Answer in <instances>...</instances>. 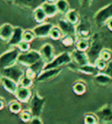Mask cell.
I'll return each instance as SVG.
<instances>
[{
  "mask_svg": "<svg viewBox=\"0 0 112 124\" xmlns=\"http://www.w3.org/2000/svg\"><path fill=\"white\" fill-rule=\"evenodd\" d=\"M94 80L100 86H108L112 83V78L108 76L104 73H99L96 76H94Z\"/></svg>",
  "mask_w": 112,
  "mask_h": 124,
  "instance_id": "23",
  "label": "cell"
},
{
  "mask_svg": "<svg viewBox=\"0 0 112 124\" xmlns=\"http://www.w3.org/2000/svg\"><path fill=\"white\" fill-rule=\"evenodd\" d=\"M45 0H13L12 4L23 9L35 10L44 3Z\"/></svg>",
  "mask_w": 112,
  "mask_h": 124,
  "instance_id": "13",
  "label": "cell"
},
{
  "mask_svg": "<svg viewBox=\"0 0 112 124\" xmlns=\"http://www.w3.org/2000/svg\"><path fill=\"white\" fill-rule=\"evenodd\" d=\"M86 90H87V86H86V84L83 81L79 80V81L74 82V85H73V91L77 95L84 94L86 93Z\"/></svg>",
  "mask_w": 112,
  "mask_h": 124,
  "instance_id": "27",
  "label": "cell"
},
{
  "mask_svg": "<svg viewBox=\"0 0 112 124\" xmlns=\"http://www.w3.org/2000/svg\"><path fill=\"white\" fill-rule=\"evenodd\" d=\"M103 73H105V74H107L108 76H110V78H112V60L108 62L106 69L104 70Z\"/></svg>",
  "mask_w": 112,
  "mask_h": 124,
  "instance_id": "39",
  "label": "cell"
},
{
  "mask_svg": "<svg viewBox=\"0 0 112 124\" xmlns=\"http://www.w3.org/2000/svg\"><path fill=\"white\" fill-rule=\"evenodd\" d=\"M75 47L78 51L87 53L90 47V39H77L75 42Z\"/></svg>",
  "mask_w": 112,
  "mask_h": 124,
  "instance_id": "26",
  "label": "cell"
},
{
  "mask_svg": "<svg viewBox=\"0 0 112 124\" xmlns=\"http://www.w3.org/2000/svg\"><path fill=\"white\" fill-rule=\"evenodd\" d=\"M35 38H36L35 34H34L32 30H25V31H24V34H23V41L31 43L33 41Z\"/></svg>",
  "mask_w": 112,
  "mask_h": 124,
  "instance_id": "33",
  "label": "cell"
},
{
  "mask_svg": "<svg viewBox=\"0 0 112 124\" xmlns=\"http://www.w3.org/2000/svg\"><path fill=\"white\" fill-rule=\"evenodd\" d=\"M106 26H107V28L110 30V31H112V18H110L109 21H108L107 23H106V24H105Z\"/></svg>",
  "mask_w": 112,
  "mask_h": 124,
  "instance_id": "42",
  "label": "cell"
},
{
  "mask_svg": "<svg viewBox=\"0 0 112 124\" xmlns=\"http://www.w3.org/2000/svg\"><path fill=\"white\" fill-rule=\"evenodd\" d=\"M32 94L33 93L32 92L31 88H25V87H22V86H18V90L14 95L19 102L26 103V102L31 101Z\"/></svg>",
  "mask_w": 112,
  "mask_h": 124,
  "instance_id": "14",
  "label": "cell"
},
{
  "mask_svg": "<svg viewBox=\"0 0 112 124\" xmlns=\"http://www.w3.org/2000/svg\"><path fill=\"white\" fill-rule=\"evenodd\" d=\"M93 0H79V4L82 8H88L91 6Z\"/></svg>",
  "mask_w": 112,
  "mask_h": 124,
  "instance_id": "40",
  "label": "cell"
},
{
  "mask_svg": "<svg viewBox=\"0 0 112 124\" xmlns=\"http://www.w3.org/2000/svg\"><path fill=\"white\" fill-rule=\"evenodd\" d=\"M57 26L61 29V31L63 33V36L70 35L76 37V26L68 22L65 18H60L58 20Z\"/></svg>",
  "mask_w": 112,
  "mask_h": 124,
  "instance_id": "12",
  "label": "cell"
},
{
  "mask_svg": "<svg viewBox=\"0 0 112 124\" xmlns=\"http://www.w3.org/2000/svg\"><path fill=\"white\" fill-rule=\"evenodd\" d=\"M84 123L85 124H98L99 120L95 114H87L84 116Z\"/></svg>",
  "mask_w": 112,
  "mask_h": 124,
  "instance_id": "32",
  "label": "cell"
},
{
  "mask_svg": "<svg viewBox=\"0 0 112 124\" xmlns=\"http://www.w3.org/2000/svg\"><path fill=\"white\" fill-rule=\"evenodd\" d=\"M5 1H8V2H11V3L13 2V0H5Z\"/></svg>",
  "mask_w": 112,
  "mask_h": 124,
  "instance_id": "45",
  "label": "cell"
},
{
  "mask_svg": "<svg viewBox=\"0 0 112 124\" xmlns=\"http://www.w3.org/2000/svg\"><path fill=\"white\" fill-rule=\"evenodd\" d=\"M76 38L77 39H88L91 38V31L90 28L85 23L80 22L78 25H76Z\"/></svg>",
  "mask_w": 112,
  "mask_h": 124,
  "instance_id": "19",
  "label": "cell"
},
{
  "mask_svg": "<svg viewBox=\"0 0 112 124\" xmlns=\"http://www.w3.org/2000/svg\"><path fill=\"white\" fill-rule=\"evenodd\" d=\"M103 48L104 47H103V45L100 40V39H98L97 37H95V35L93 36L92 39H90V47L88 49V51L87 52L90 64H94L96 62V60L100 56V53H101L102 50Z\"/></svg>",
  "mask_w": 112,
  "mask_h": 124,
  "instance_id": "6",
  "label": "cell"
},
{
  "mask_svg": "<svg viewBox=\"0 0 112 124\" xmlns=\"http://www.w3.org/2000/svg\"><path fill=\"white\" fill-rule=\"evenodd\" d=\"M65 18L68 21L69 23H71L74 25H78L79 23L81 22V17L79 12L74 9H70L67 11V13L65 15Z\"/></svg>",
  "mask_w": 112,
  "mask_h": 124,
  "instance_id": "21",
  "label": "cell"
},
{
  "mask_svg": "<svg viewBox=\"0 0 112 124\" xmlns=\"http://www.w3.org/2000/svg\"><path fill=\"white\" fill-rule=\"evenodd\" d=\"M18 115H19V118H20L21 121L24 122H27V123L33 117L32 112L30 111V109H24Z\"/></svg>",
  "mask_w": 112,
  "mask_h": 124,
  "instance_id": "31",
  "label": "cell"
},
{
  "mask_svg": "<svg viewBox=\"0 0 112 124\" xmlns=\"http://www.w3.org/2000/svg\"><path fill=\"white\" fill-rule=\"evenodd\" d=\"M107 64H108V62L105 61V60H102L101 58H98V59L96 60V62L94 63V65L96 66V67L99 72L100 71L104 72V70L106 69V67H107Z\"/></svg>",
  "mask_w": 112,
  "mask_h": 124,
  "instance_id": "36",
  "label": "cell"
},
{
  "mask_svg": "<svg viewBox=\"0 0 112 124\" xmlns=\"http://www.w3.org/2000/svg\"><path fill=\"white\" fill-rule=\"evenodd\" d=\"M32 17H33L34 21L36 23H38L39 24L45 23L46 19L47 18L45 11H43V9L41 7H38V8H36L34 10L33 12H32Z\"/></svg>",
  "mask_w": 112,
  "mask_h": 124,
  "instance_id": "24",
  "label": "cell"
},
{
  "mask_svg": "<svg viewBox=\"0 0 112 124\" xmlns=\"http://www.w3.org/2000/svg\"><path fill=\"white\" fill-rule=\"evenodd\" d=\"M61 68H54V69H47V70H42L38 75L36 80L40 82H44L47 80H52L55 78L56 76L59 75V73H61Z\"/></svg>",
  "mask_w": 112,
  "mask_h": 124,
  "instance_id": "16",
  "label": "cell"
},
{
  "mask_svg": "<svg viewBox=\"0 0 112 124\" xmlns=\"http://www.w3.org/2000/svg\"><path fill=\"white\" fill-rule=\"evenodd\" d=\"M8 109L10 112L13 114H19L22 111V106H21V102H19L18 100L11 101L8 104Z\"/></svg>",
  "mask_w": 112,
  "mask_h": 124,
  "instance_id": "28",
  "label": "cell"
},
{
  "mask_svg": "<svg viewBox=\"0 0 112 124\" xmlns=\"http://www.w3.org/2000/svg\"><path fill=\"white\" fill-rule=\"evenodd\" d=\"M76 40H77V38L74 37V36L66 35V36H63L62 39H61V41L63 46H65L66 47H69V46H72L73 45H75Z\"/></svg>",
  "mask_w": 112,
  "mask_h": 124,
  "instance_id": "30",
  "label": "cell"
},
{
  "mask_svg": "<svg viewBox=\"0 0 112 124\" xmlns=\"http://www.w3.org/2000/svg\"><path fill=\"white\" fill-rule=\"evenodd\" d=\"M17 48L18 49V51L20 52V53H27V52H29L30 50H31V45L28 42L22 41V42L17 46Z\"/></svg>",
  "mask_w": 112,
  "mask_h": 124,
  "instance_id": "37",
  "label": "cell"
},
{
  "mask_svg": "<svg viewBox=\"0 0 112 124\" xmlns=\"http://www.w3.org/2000/svg\"><path fill=\"white\" fill-rule=\"evenodd\" d=\"M63 37L62 31H61V29L59 28L58 26L54 25L53 28H52L51 31H50L49 34V38L53 40H60Z\"/></svg>",
  "mask_w": 112,
  "mask_h": 124,
  "instance_id": "29",
  "label": "cell"
},
{
  "mask_svg": "<svg viewBox=\"0 0 112 124\" xmlns=\"http://www.w3.org/2000/svg\"><path fill=\"white\" fill-rule=\"evenodd\" d=\"M19 54L20 52L17 47L10 48L9 50L3 53L0 55V70H4L17 64Z\"/></svg>",
  "mask_w": 112,
  "mask_h": 124,
  "instance_id": "1",
  "label": "cell"
},
{
  "mask_svg": "<svg viewBox=\"0 0 112 124\" xmlns=\"http://www.w3.org/2000/svg\"><path fill=\"white\" fill-rule=\"evenodd\" d=\"M28 124H43L40 117H32V119L28 122Z\"/></svg>",
  "mask_w": 112,
  "mask_h": 124,
  "instance_id": "41",
  "label": "cell"
},
{
  "mask_svg": "<svg viewBox=\"0 0 112 124\" xmlns=\"http://www.w3.org/2000/svg\"><path fill=\"white\" fill-rule=\"evenodd\" d=\"M70 63H72L71 53H68V52H63V53L58 54V55H56L55 58L51 62L46 64L43 70L61 68L63 66H68Z\"/></svg>",
  "mask_w": 112,
  "mask_h": 124,
  "instance_id": "3",
  "label": "cell"
},
{
  "mask_svg": "<svg viewBox=\"0 0 112 124\" xmlns=\"http://www.w3.org/2000/svg\"><path fill=\"white\" fill-rule=\"evenodd\" d=\"M46 1H47V2H50V3H55L57 0H46Z\"/></svg>",
  "mask_w": 112,
  "mask_h": 124,
  "instance_id": "44",
  "label": "cell"
},
{
  "mask_svg": "<svg viewBox=\"0 0 112 124\" xmlns=\"http://www.w3.org/2000/svg\"><path fill=\"white\" fill-rule=\"evenodd\" d=\"M54 4H55L56 8L58 10V13H61L64 16L70 10L69 3L67 0H57Z\"/></svg>",
  "mask_w": 112,
  "mask_h": 124,
  "instance_id": "25",
  "label": "cell"
},
{
  "mask_svg": "<svg viewBox=\"0 0 112 124\" xmlns=\"http://www.w3.org/2000/svg\"><path fill=\"white\" fill-rule=\"evenodd\" d=\"M39 52L41 56V60L45 62V64L51 62L56 56L53 45L49 44V43H46L43 45L40 49L39 50Z\"/></svg>",
  "mask_w": 112,
  "mask_h": 124,
  "instance_id": "9",
  "label": "cell"
},
{
  "mask_svg": "<svg viewBox=\"0 0 112 124\" xmlns=\"http://www.w3.org/2000/svg\"><path fill=\"white\" fill-rule=\"evenodd\" d=\"M103 124H112V107L110 105H104L95 113Z\"/></svg>",
  "mask_w": 112,
  "mask_h": 124,
  "instance_id": "8",
  "label": "cell"
},
{
  "mask_svg": "<svg viewBox=\"0 0 112 124\" xmlns=\"http://www.w3.org/2000/svg\"><path fill=\"white\" fill-rule=\"evenodd\" d=\"M23 34H24V30L21 27L14 26L13 34L11 36L10 41L7 43V45L11 48L17 47L23 41Z\"/></svg>",
  "mask_w": 112,
  "mask_h": 124,
  "instance_id": "15",
  "label": "cell"
},
{
  "mask_svg": "<svg viewBox=\"0 0 112 124\" xmlns=\"http://www.w3.org/2000/svg\"><path fill=\"white\" fill-rule=\"evenodd\" d=\"M44 104H45V99L41 97L37 92H35L30 101V111L32 112L33 117H40Z\"/></svg>",
  "mask_w": 112,
  "mask_h": 124,
  "instance_id": "7",
  "label": "cell"
},
{
  "mask_svg": "<svg viewBox=\"0 0 112 124\" xmlns=\"http://www.w3.org/2000/svg\"><path fill=\"white\" fill-rule=\"evenodd\" d=\"M22 66L17 63V64L11 66V67L5 68L4 70H1V73L2 76H5L11 79V80H14L17 82L18 84H19L21 79L25 76V70L22 68Z\"/></svg>",
  "mask_w": 112,
  "mask_h": 124,
  "instance_id": "5",
  "label": "cell"
},
{
  "mask_svg": "<svg viewBox=\"0 0 112 124\" xmlns=\"http://www.w3.org/2000/svg\"><path fill=\"white\" fill-rule=\"evenodd\" d=\"M99 58H101L102 60H105V61L109 62L112 60V52L111 50L108 48H103L102 50L101 53H100V56Z\"/></svg>",
  "mask_w": 112,
  "mask_h": 124,
  "instance_id": "34",
  "label": "cell"
},
{
  "mask_svg": "<svg viewBox=\"0 0 112 124\" xmlns=\"http://www.w3.org/2000/svg\"><path fill=\"white\" fill-rule=\"evenodd\" d=\"M14 26L12 24L5 23L0 26V39L4 42L8 43L13 34Z\"/></svg>",
  "mask_w": 112,
  "mask_h": 124,
  "instance_id": "17",
  "label": "cell"
},
{
  "mask_svg": "<svg viewBox=\"0 0 112 124\" xmlns=\"http://www.w3.org/2000/svg\"><path fill=\"white\" fill-rule=\"evenodd\" d=\"M5 107V101L4 100V98L0 97V110L4 109V108Z\"/></svg>",
  "mask_w": 112,
  "mask_h": 124,
  "instance_id": "43",
  "label": "cell"
},
{
  "mask_svg": "<svg viewBox=\"0 0 112 124\" xmlns=\"http://www.w3.org/2000/svg\"><path fill=\"white\" fill-rule=\"evenodd\" d=\"M0 83L7 92H9L10 93H12V94H15L18 86H19V85L17 82L11 80L9 78L5 77V76L0 77Z\"/></svg>",
  "mask_w": 112,
  "mask_h": 124,
  "instance_id": "18",
  "label": "cell"
},
{
  "mask_svg": "<svg viewBox=\"0 0 112 124\" xmlns=\"http://www.w3.org/2000/svg\"><path fill=\"white\" fill-rule=\"evenodd\" d=\"M25 75L26 76V77L32 79V80H35V79H37L39 74L37 73V72H36L33 68H32V67H26V69H25Z\"/></svg>",
  "mask_w": 112,
  "mask_h": 124,
  "instance_id": "38",
  "label": "cell"
},
{
  "mask_svg": "<svg viewBox=\"0 0 112 124\" xmlns=\"http://www.w3.org/2000/svg\"><path fill=\"white\" fill-rule=\"evenodd\" d=\"M112 18V3L106 5L99 9L94 15V22L98 27L105 25L106 23Z\"/></svg>",
  "mask_w": 112,
  "mask_h": 124,
  "instance_id": "4",
  "label": "cell"
},
{
  "mask_svg": "<svg viewBox=\"0 0 112 124\" xmlns=\"http://www.w3.org/2000/svg\"><path fill=\"white\" fill-rule=\"evenodd\" d=\"M33 84V80H32L30 78L26 77V76H24V77L21 79L20 82H19V86H22V87H25V88H31Z\"/></svg>",
  "mask_w": 112,
  "mask_h": 124,
  "instance_id": "35",
  "label": "cell"
},
{
  "mask_svg": "<svg viewBox=\"0 0 112 124\" xmlns=\"http://www.w3.org/2000/svg\"><path fill=\"white\" fill-rule=\"evenodd\" d=\"M40 7L43 9V11H45L46 15L47 18H54L56 14L58 13V10L56 8V5L54 3H50L47 1H44Z\"/></svg>",
  "mask_w": 112,
  "mask_h": 124,
  "instance_id": "20",
  "label": "cell"
},
{
  "mask_svg": "<svg viewBox=\"0 0 112 124\" xmlns=\"http://www.w3.org/2000/svg\"><path fill=\"white\" fill-rule=\"evenodd\" d=\"M77 71L81 73H84V74L93 76H96L99 73V71L97 70L96 66L94 64H90V63L88 65H85V66H82V67H77Z\"/></svg>",
  "mask_w": 112,
  "mask_h": 124,
  "instance_id": "22",
  "label": "cell"
},
{
  "mask_svg": "<svg viewBox=\"0 0 112 124\" xmlns=\"http://www.w3.org/2000/svg\"><path fill=\"white\" fill-rule=\"evenodd\" d=\"M54 25L52 23H43V24H40L38 25H36L33 29H32L33 31L34 34H35L36 38L39 39H45L49 37L50 31H51L52 28Z\"/></svg>",
  "mask_w": 112,
  "mask_h": 124,
  "instance_id": "10",
  "label": "cell"
},
{
  "mask_svg": "<svg viewBox=\"0 0 112 124\" xmlns=\"http://www.w3.org/2000/svg\"><path fill=\"white\" fill-rule=\"evenodd\" d=\"M40 52L36 50H30L27 53H20L18 59V63L22 67H31L40 61H41Z\"/></svg>",
  "mask_w": 112,
  "mask_h": 124,
  "instance_id": "2",
  "label": "cell"
},
{
  "mask_svg": "<svg viewBox=\"0 0 112 124\" xmlns=\"http://www.w3.org/2000/svg\"><path fill=\"white\" fill-rule=\"evenodd\" d=\"M70 53H71L72 57V62L76 65L77 67H82V66H85V65L90 63L87 53L78 51L76 49H74Z\"/></svg>",
  "mask_w": 112,
  "mask_h": 124,
  "instance_id": "11",
  "label": "cell"
}]
</instances>
